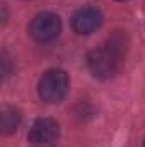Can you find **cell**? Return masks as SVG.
Instances as JSON below:
<instances>
[{"mask_svg":"<svg viewBox=\"0 0 145 147\" xmlns=\"http://www.w3.org/2000/svg\"><path fill=\"white\" fill-rule=\"evenodd\" d=\"M68 92V75L62 69H51L38 82V94L44 103H60Z\"/></svg>","mask_w":145,"mask_h":147,"instance_id":"7a4b0ae2","label":"cell"},{"mask_svg":"<svg viewBox=\"0 0 145 147\" xmlns=\"http://www.w3.org/2000/svg\"><path fill=\"white\" fill-rule=\"evenodd\" d=\"M62 31V21L53 12H41L31 21L29 24V34L38 43H48L53 41Z\"/></svg>","mask_w":145,"mask_h":147,"instance_id":"3957f363","label":"cell"},{"mask_svg":"<svg viewBox=\"0 0 145 147\" xmlns=\"http://www.w3.org/2000/svg\"><path fill=\"white\" fill-rule=\"evenodd\" d=\"M119 2H123V0H119Z\"/></svg>","mask_w":145,"mask_h":147,"instance_id":"52a82bcc","label":"cell"},{"mask_svg":"<svg viewBox=\"0 0 145 147\" xmlns=\"http://www.w3.org/2000/svg\"><path fill=\"white\" fill-rule=\"evenodd\" d=\"M103 22V16L96 7H82L72 17V28L79 34H91L94 33Z\"/></svg>","mask_w":145,"mask_h":147,"instance_id":"5b68a950","label":"cell"},{"mask_svg":"<svg viewBox=\"0 0 145 147\" xmlns=\"http://www.w3.org/2000/svg\"><path fill=\"white\" fill-rule=\"evenodd\" d=\"M60 128L51 118H38L29 130V142L33 147H53L58 142Z\"/></svg>","mask_w":145,"mask_h":147,"instance_id":"277c9868","label":"cell"},{"mask_svg":"<svg viewBox=\"0 0 145 147\" xmlns=\"http://www.w3.org/2000/svg\"><path fill=\"white\" fill-rule=\"evenodd\" d=\"M21 121V111L14 106H3L2 110V132L10 134L17 128Z\"/></svg>","mask_w":145,"mask_h":147,"instance_id":"8992f818","label":"cell"},{"mask_svg":"<svg viewBox=\"0 0 145 147\" xmlns=\"http://www.w3.org/2000/svg\"><path fill=\"white\" fill-rule=\"evenodd\" d=\"M123 41L119 38L109 39L106 45L92 50L87 57V65L89 70L97 79H111L118 72L121 58H123Z\"/></svg>","mask_w":145,"mask_h":147,"instance_id":"6da1fadb","label":"cell"}]
</instances>
